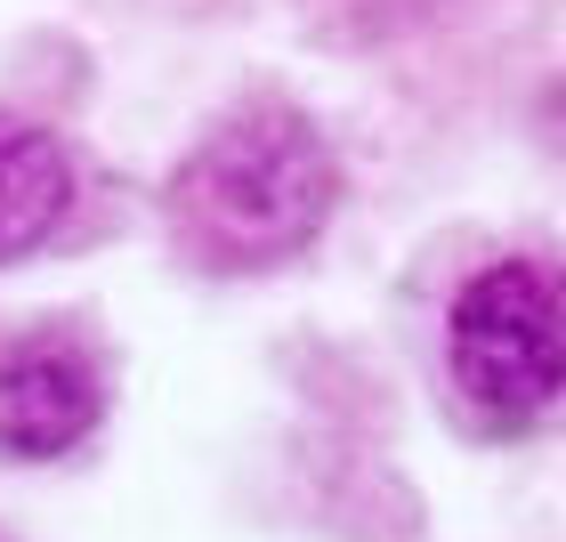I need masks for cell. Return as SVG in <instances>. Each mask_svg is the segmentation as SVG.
Here are the masks:
<instances>
[{"instance_id": "cell-4", "label": "cell", "mask_w": 566, "mask_h": 542, "mask_svg": "<svg viewBox=\"0 0 566 542\" xmlns=\"http://www.w3.org/2000/svg\"><path fill=\"white\" fill-rule=\"evenodd\" d=\"M82 202V163L57 131L24 114H0V268L33 260L41 243H57V227Z\"/></svg>"}, {"instance_id": "cell-1", "label": "cell", "mask_w": 566, "mask_h": 542, "mask_svg": "<svg viewBox=\"0 0 566 542\" xmlns=\"http://www.w3.org/2000/svg\"><path fill=\"white\" fill-rule=\"evenodd\" d=\"M332 202H340V170L316 122L292 106H243L178 163L163 211L202 275H260L324 236Z\"/></svg>"}, {"instance_id": "cell-5", "label": "cell", "mask_w": 566, "mask_h": 542, "mask_svg": "<svg viewBox=\"0 0 566 542\" xmlns=\"http://www.w3.org/2000/svg\"><path fill=\"white\" fill-rule=\"evenodd\" d=\"M0 542H9V534H0Z\"/></svg>"}, {"instance_id": "cell-2", "label": "cell", "mask_w": 566, "mask_h": 542, "mask_svg": "<svg viewBox=\"0 0 566 542\" xmlns=\"http://www.w3.org/2000/svg\"><path fill=\"white\" fill-rule=\"evenodd\" d=\"M446 381L485 437L543 429L566 405V260L510 251L461 283L446 316Z\"/></svg>"}, {"instance_id": "cell-3", "label": "cell", "mask_w": 566, "mask_h": 542, "mask_svg": "<svg viewBox=\"0 0 566 542\" xmlns=\"http://www.w3.org/2000/svg\"><path fill=\"white\" fill-rule=\"evenodd\" d=\"M106 413V365L82 332H24L0 348V454L9 461H57L97 429Z\"/></svg>"}]
</instances>
